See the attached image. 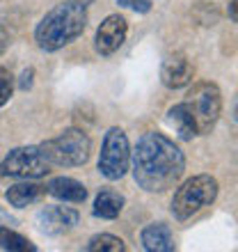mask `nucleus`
Segmentation results:
<instances>
[{"label":"nucleus","instance_id":"f257e3e1","mask_svg":"<svg viewBox=\"0 0 238 252\" xmlns=\"http://www.w3.org/2000/svg\"><path fill=\"white\" fill-rule=\"evenodd\" d=\"M133 179L147 192H165L178 184L185 172V156L172 138L149 131L131 152Z\"/></svg>","mask_w":238,"mask_h":252},{"label":"nucleus","instance_id":"f03ea898","mask_svg":"<svg viewBox=\"0 0 238 252\" xmlns=\"http://www.w3.org/2000/svg\"><path fill=\"white\" fill-rule=\"evenodd\" d=\"M87 28L85 7L76 5L71 0H64L55 5L34 28V41L41 51L55 53L60 48L76 41Z\"/></svg>","mask_w":238,"mask_h":252},{"label":"nucleus","instance_id":"7ed1b4c3","mask_svg":"<svg viewBox=\"0 0 238 252\" xmlns=\"http://www.w3.org/2000/svg\"><path fill=\"white\" fill-rule=\"evenodd\" d=\"M218 192H220V184L211 174H195L190 179H185L174 190L172 204H170L174 220H178V222L190 220L204 206H211L215 202V197H218Z\"/></svg>","mask_w":238,"mask_h":252},{"label":"nucleus","instance_id":"20e7f679","mask_svg":"<svg viewBox=\"0 0 238 252\" xmlns=\"http://www.w3.org/2000/svg\"><path fill=\"white\" fill-rule=\"evenodd\" d=\"M183 106L190 113L197 135H208L222 115V92L213 80H199L185 92Z\"/></svg>","mask_w":238,"mask_h":252},{"label":"nucleus","instance_id":"39448f33","mask_svg":"<svg viewBox=\"0 0 238 252\" xmlns=\"http://www.w3.org/2000/svg\"><path fill=\"white\" fill-rule=\"evenodd\" d=\"M39 152L51 165L58 167H80L92 156V140L80 128H64V131L39 145Z\"/></svg>","mask_w":238,"mask_h":252},{"label":"nucleus","instance_id":"423d86ee","mask_svg":"<svg viewBox=\"0 0 238 252\" xmlns=\"http://www.w3.org/2000/svg\"><path fill=\"white\" fill-rule=\"evenodd\" d=\"M128 170H131V145H128V138H126V133L119 126H113L103 135V145H101V154H99V172L108 181H119Z\"/></svg>","mask_w":238,"mask_h":252},{"label":"nucleus","instance_id":"0eeeda50","mask_svg":"<svg viewBox=\"0 0 238 252\" xmlns=\"http://www.w3.org/2000/svg\"><path fill=\"white\" fill-rule=\"evenodd\" d=\"M51 172V163L39 152V145L16 147L0 160V177L14 179H41Z\"/></svg>","mask_w":238,"mask_h":252},{"label":"nucleus","instance_id":"6e6552de","mask_svg":"<svg viewBox=\"0 0 238 252\" xmlns=\"http://www.w3.org/2000/svg\"><path fill=\"white\" fill-rule=\"evenodd\" d=\"M126 37H128V21L121 14H110L101 21L96 28V37H94V48L101 55H113L124 46Z\"/></svg>","mask_w":238,"mask_h":252},{"label":"nucleus","instance_id":"1a4fd4ad","mask_svg":"<svg viewBox=\"0 0 238 252\" xmlns=\"http://www.w3.org/2000/svg\"><path fill=\"white\" fill-rule=\"evenodd\" d=\"M37 229L48 236H60L78 225V211L71 206H44L34 216Z\"/></svg>","mask_w":238,"mask_h":252},{"label":"nucleus","instance_id":"9d476101","mask_svg":"<svg viewBox=\"0 0 238 252\" xmlns=\"http://www.w3.org/2000/svg\"><path fill=\"white\" fill-rule=\"evenodd\" d=\"M192 78H195V66L183 53H174L170 58H165L163 66H160V83L167 90L188 87L192 83Z\"/></svg>","mask_w":238,"mask_h":252},{"label":"nucleus","instance_id":"9b49d317","mask_svg":"<svg viewBox=\"0 0 238 252\" xmlns=\"http://www.w3.org/2000/svg\"><path fill=\"white\" fill-rule=\"evenodd\" d=\"M142 248L147 252H174V234L167 222H149L140 234Z\"/></svg>","mask_w":238,"mask_h":252},{"label":"nucleus","instance_id":"f8f14e48","mask_svg":"<svg viewBox=\"0 0 238 252\" xmlns=\"http://www.w3.org/2000/svg\"><path fill=\"white\" fill-rule=\"evenodd\" d=\"M46 195V186H41L32 179H23L21 184H14L5 190V199L14 209H26V206L37 204Z\"/></svg>","mask_w":238,"mask_h":252},{"label":"nucleus","instance_id":"ddd939ff","mask_svg":"<svg viewBox=\"0 0 238 252\" xmlns=\"http://www.w3.org/2000/svg\"><path fill=\"white\" fill-rule=\"evenodd\" d=\"M46 192L53 195L60 202H69V204H83L87 199V188L80 181L71 179V177H55L48 181Z\"/></svg>","mask_w":238,"mask_h":252},{"label":"nucleus","instance_id":"4468645a","mask_svg":"<svg viewBox=\"0 0 238 252\" xmlns=\"http://www.w3.org/2000/svg\"><path fill=\"white\" fill-rule=\"evenodd\" d=\"M124 204H126V197L121 192L113 190V188H103V190H99L96 199H94L92 211L96 218L115 220L119 213L124 211Z\"/></svg>","mask_w":238,"mask_h":252},{"label":"nucleus","instance_id":"2eb2a0df","mask_svg":"<svg viewBox=\"0 0 238 252\" xmlns=\"http://www.w3.org/2000/svg\"><path fill=\"white\" fill-rule=\"evenodd\" d=\"M167 124L177 131V135L183 140V142H190V140L197 135L195 124H192V117H190V113H188V108L183 106V101L167 110Z\"/></svg>","mask_w":238,"mask_h":252},{"label":"nucleus","instance_id":"dca6fc26","mask_svg":"<svg viewBox=\"0 0 238 252\" xmlns=\"http://www.w3.org/2000/svg\"><path fill=\"white\" fill-rule=\"evenodd\" d=\"M0 250H9V252H34V246L30 239L21 236L19 232H12L7 227H0Z\"/></svg>","mask_w":238,"mask_h":252},{"label":"nucleus","instance_id":"f3484780","mask_svg":"<svg viewBox=\"0 0 238 252\" xmlns=\"http://www.w3.org/2000/svg\"><path fill=\"white\" fill-rule=\"evenodd\" d=\"M85 250L87 252H124L126 243L119 236H113V234H96V236H92L87 241Z\"/></svg>","mask_w":238,"mask_h":252},{"label":"nucleus","instance_id":"a211bd4d","mask_svg":"<svg viewBox=\"0 0 238 252\" xmlns=\"http://www.w3.org/2000/svg\"><path fill=\"white\" fill-rule=\"evenodd\" d=\"M14 94V76L7 66H0V108L9 103Z\"/></svg>","mask_w":238,"mask_h":252},{"label":"nucleus","instance_id":"6ab92c4d","mask_svg":"<svg viewBox=\"0 0 238 252\" xmlns=\"http://www.w3.org/2000/svg\"><path fill=\"white\" fill-rule=\"evenodd\" d=\"M119 7H126V9H133L138 14H147L151 12V0H117Z\"/></svg>","mask_w":238,"mask_h":252},{"label":"nucleus","instance_id":"aec40b11","mask_svg":"<svg viewBox=\"0 0 238 252\" xmlns=\"http://www.w3.org/2000/svg\"><path fill=\"white\" fill-rule=\"evenodd\" d=\"M32 83H34V69H32V66H28L26 71L21 73V78H19V90H23V92H26V90H30V87H32Z\"/></svg>","mask_w":238,"mask_h":252},{"label":"nucleus","instance_id":"412c9836","mask_svg":"<svg viewBox=\"0 0 238 252\" xmlns=\"http://www.w3.org/2000/svg\"><path fill=\"white\" fill-rule=\"evenodd\" d=\"M9 44H12V37H9V30H7L5 26H0V55L5 53L7 48H9Z\"/></svg>","mask_w":238,"mask_h":252},{"label":"nucleus","instance_id":"4be33fe9","mask_svg":"<svg viewBox=\"0 0 238 252\" xmlns=\"http://www.w3.org/2000/svg\"><path fill=\"white\" fill-rule=\"evenodd\" d=\"M227 12H229V19H232L234 23H238V0L229 2V9H227Z\"/></svg>","mask_w":238,"mask_h":252},{"label":"nucleus","instance_id":"5701e85b","mask_svg":"<svg viewBox=\"0 0 238 252\" xmlns=\"http://www.w3.org/2000/svg\"><path fill=\"white\" fill-rule=\"evenodd\" d=\"M71 2H76V5H80V7H85V9H87V7L92 5L94 0H71Z\"/></svg>","mask_w":238,"mask_h":252},{"label":"nucleus","instance_id":"b1692460","mask_svg":"<svg viewBox=\"0 0 238 252\" xmlns=\"http://www.w3.org/2000/svg\"><path fill=\"white\" fill-rule=\"evenodd\" d=\"M236 122H238V108H236Z\"/></svg>","mask_w":238,"mask_h":252}]
</instances>
